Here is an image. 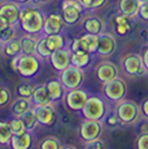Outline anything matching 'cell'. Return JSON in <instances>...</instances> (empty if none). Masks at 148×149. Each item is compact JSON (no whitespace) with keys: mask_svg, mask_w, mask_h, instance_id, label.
Returning a JSON list of instances; mask_svg holds the SVG:
<instances>
[{"mask_svg":"<svg viewBox=\"0 0 148 149\" xmlns=\"http://www.w3.org/2000/svg\"><path fill=\"white\" fill-rule=\"evenodd\" d=\"M10 102V93L5 88H0V107H5Z\"/></svg>","mask_w":148,"mask_h":149,"instance_id":"obj_37","label":"cell"},{"mask_svg":"<svg viewBox=\"0 0 148 149\" xmlns=\"http://www.w3.org/2000/svg\"><path fill=\"white\" fill-rule=\"evenodd\" d=\"M83 10L79 0H64L61 4V18L67 25H74L80 20Z\"/></svg>","mask_w":148,"mask_h":149,"instance_id":"obj_5","label":"cell"},{"mask_svg":"<svg viewBox=\"0 0 148 149\" xmlns=\"http://www.w3.org/2000/svg\"><path fill=\"white\" fill-rule=\"evenodd\" d=\"M96 74H97V78L102 83H107L118 78L119 70L117 68V65L113 64L112 61H102L96 69Z\"/></svg>","mask_w":148,"mask_h":149,"instance_id":"obj_13","label":"cell"},{"mask_svg":"<svg viewBox=\"0 0 148 149\" xmlns=\"http://www.w3.org/2000/svg\"><path fill=\"white\" fill-rule=\"evenodd\" d=\"M142 59H143V63H145V67H146V70H148V48L145 50L142 55Z\"/></svg>","mask_w":148,"mask_h":149,"instance_id":"obj_47","label":"cell"},{"mask_svg":"<svg viewBox=\"0 0 148 149\" xmlns=\"http://www.w3.org/2000/svg\"><path fill=\"white\" fill-rule=\"evenodd\" d=\"M116 31L118 33L119 35L124 36V35H127V33L131 31V29L124 26V25H121V24H116Z\"/></svg>","mask_w":148,"mask_h":149,"instance_id":"obj_42","label":"cell"},{"mask_svg":"<svg viewBox=\"0 0 148 149\" xmlns=\"http://www.w3.org/2000/svg\"><path fill=\"white\" fill-rule=\"evenodd\" d=\"M4 54L9 58H13L22 54V45H20V39H11L4 43Z\"/></svg>","mask_w":148,"mask_h":149,"instance_id":"obj_24","label":"cell"},{"mask_svg":"<svg viewBox=\"0 0 148 149\" xmlns=\"http://www.w3.org/2000/svg\"><path fill=\"white\" fill-rule=\"evenodd\" d=\"M142 0H118V10L123 15L134 18L138 14Z\"/></svg>","mask_w":148,"mask_h":149,"instance_id":"obj_17","label":"cell"},{"mask_svg":"<svg viewBox=\"0 0 148 149\" xmlns=\"http://www.w3.org/2000/svg\"><path fill=\"white\" fill-rule=\"evenodd\" d=\"M83 26L85 29L87 33L90 34H99L102 33V28H103V24L98 18L96 16H89L83 22Z\"/></svg>","mask_w":148,"mask_h":149,"instance_id":"obj_26","label":"cell"},{"mask_svg":"<svg viewBox=\"0 0 148 149\" xmlns=\"http://www.w3.org/2000/svg\"><path fill=\"white\" fill-rule=\"evenodd\" d=\"M18 4L19 3H16V1H8L0 6V15L5 16V18L9 20L11 26H14L15 24H18L19 20H20V11H22V8H20Z\"/></svg>","mask_w":148,"mask_h":149,"instance_id":"obj_16","label":"cell"},{"mask_svg":"<svg viewBox=\"0 0 148 149\" xmlns=\"http://www.w3.org/2000/svg\"><path fill=\"white\" fill-rule=\"evenodd\" d=\"M123 69L131 77H137L145 73L146 67L143 63V59L138 54H127L122 60Z\"/></svg>","mask_w":148,"mask_h":149,"instance_id":"obj_8","label":"cell"},{"mask_svg":"<svg viewBox=\"0 0 148 149\" xmlns=\"http://www.w3.org/2000/svg\"><path fill=\"white\" fill-rule=\"evenodd\" d=\"M60 81L63 86L68 90L77 89L82 85V83L84 80V73L83 69L75 67V65H69L68 68L60 72Z\"/></svg>","mask_w":148,"mask_h":149,"instance_id":"obj_3","label":"cell"},{"mask_svg":"<svg viewBox=\"0 0 148 149\" xmlns=\"http://www.w3.org/2000/svg\"><path fill=\"white\" fill-rule=\"evenodd\" d=\"M40 148H42V149H60L63 147H61L60 142L57 138H52V136H49V138L44 139L42 142V144H40Z\"/></svg>","mask_w":148,"mask_h":149,"instance_id":"obj_33","label":"cell"},{"mask_svg":"<svg viewBox=\"0 0 148 149\" xmlns=\"http://www.w3.org/2000/svg\"><path fill=\"white\" fill-rule=\"evenodd\" d=\"M85 147L87 148H103V142L102 140H99V138L98 139H94V140H90V142H85Z\"/></svg>","mask_w":148,"mask_h":149,"instance_id":"obj_40","label":"cell"},{"mask_svg":"<svg viewBox=\"0 0 148 149\" xmlns=\"http://www.w3.org/2000/svg\"><path fill=\"white\" fill-rule=\"evenodd\" d=\"M33 144V136L30 130H25L20 134H13L10 146L14 149H28Z\"/></svg>","mask_w":148,"mask_h":149,"instance_id":"obj_19","label":"cell"},{"mask_svg":"<svg viewBox=\"0 0 148 149\" xmlns=\"http://www.w3.org/2000/svg\"><path fill=\"white\" fill-rule=\"evenodd\" d=\"M36 41L31 35H25L20 38V45H22V54L34 55L36 53Z\"/></svg>","mask_w":148,"mask_h":149,"instance_id":"obj_25","label":"cell"},{"mask_svg":"<svg viewBox=\"0 0 148 149\" xmlns=\"http://www.w3.org/2000/svg\"><path fill=\"white\" fill-rule=\"evenodd\" d=\"M65 25L63 18L60 14H50L48 18H45L43 33L45 35H52V34H60L63 28Z\"/></svg>","mask_w":148,"mask_h":149,"instance_id":"obj_15","label":"cell"},{"mask_svg":"<svg viewBox=\"0 0 148 149\" xmlns=\"http://www.w3.org/2000/svg\"><path fill=\"white\" fill-rule=\"evenodd\" d=\"M90 56L89 53H85L83 50H79V52H75V53H72V58H71V64L72 65H75V67L80 68V69H84L87 68L89 63H90Z\"/></svg>","mask_w":148,"mask_h":149,"instance_id":"obj_22","label":"cell"},{"mask_svg":"<svg viewBox=\"0 0 148 149\" xmlns=\"http://www.w3.org/2000/svg\"><path fill=\"white\" fill-rule=\"evenodd\" d=\"M98 36H99V40H98L97 54L102 58H108L113 55L117 49V40L114 35L110 33H99Z\"/></svg>","mask_w":148,"mask_h":149,"instance_id":"obj_10","label":"cell"},{"mask_svg":"<svg viewBox=\"0 0 148 149\" xmlns=\"http://www.w3.org/2000/svg\"><path fill=\"white\" fill-rule=\"evenodd\" d=\"M116 114L123 124H133L139 118V107L132 100H119Z\"/></svg>","mask_w":148,"mask_h":149,"instance_id":"obj_4","label":"cell"},{"mask_svg":"<svg viewBox=\"0 0 148 149\" xmlns=\"http://www.w3.org/2000/svg\"><path fill=\"white\" fill-rule=\"evenodd\" d=\"M13 138V130L9 122H0V146L10 144Z\"/></svg>","mask_w":148,"mask_h":149,"instance_id":"obj_28","label":"cell"},{"mask_svg":"<svg viewBox=\"0 0 148 149\" xmlns=\"http://www.w3.org/2000/svg\"><path fill=\"white\" fill-rule=\"evenodd\" d=\"M45 39H47V44L49 49L53 52H57L59 49H63L65 45V41L63 35L60 34H52V35H45Z\"/></svg>","mask_w":148,"mask_h":149,"instance_id":"obj_27","label":"cell"},{"mask_svg":"<svg viewBox=\"0 0 148 149\" xmlns=\"http://www.w3.org/2000/svg\"><path fill=\"white\" fill-rule=\"evenodd\" d=\"M98 40H99V36L98 34H84L79 38L80 41V49L85 53H89V54H94L97 53V48H98Z\"/></svg>","mask_w":148,"mask_h":149,"instance_id":"obj_20","label":"cell"},{"mask_svg":"<svg viewBox=\"0 0 148 149\" xmlns=\"http://www.w3.org/2000/svg\"><path fill=\"white\" fill-rule=\"evenodd\" d=\"M10 25V23H9V20H8L5 16H3V15H0V33L4 31L5 29H8Z\"/></svg>","mask_w":148,"mask_h":149,"instance_id":"obj_41","label":"cell"},{"mask_svg":"<svg viewBox=\"0 0 148 149\" xmlns=\"http://www.w3.org/2000/svg\"><path fill=\"white\" fill-rule=\"evenodd\" d=\"M104 123L107 124L108 127H110V128H114V127H118L119 125V123H121V120H119V118H118V115L114 113V114H108L107 115L105 114V117H104Z\"/></svg>","mask_w":148,"mask_h":149,"instance_id":"obj_36","label":"cell"},{"mask_svg":"<svg viewBox=\"0 0 148 149\" xmlns=\"http://www.w3.org/2000/svg\"><path fill=\"white\" fill-rule=\"evenodd\" d=\"M31 109V103L28 98L19 97L11 105V111H13L14 117H20L22 114L27 113L28 110Z\"/></svg>","mask_w":148,"mask_h":149,"instance_id":"obj_23","label":"cell"},{"mask_svg":"<svg viewBox=\"0 0 148 149\" xmlns=\"http://www.w3.org/2000/svg\"><path fill=\"white\" fill-rule=\"evenodd\" d=\"M44 14L42 10L36 9L33 6H25L22 8L20 11V26L27 34H38V33L43 31L44 26Z\"/></svg>","mask_w":148,"mask_h":149,"instance_id":"obj_1","label":"cell"},{"mask_svg":"<svg viewBox=\"0 0 148 149\" xmlns=\"http://www.w3.org/2000/svg\"><path fill=\"white\" fill-rule=\"evenodd\" d=\"M142 1H145V3H148V0H142Z\"/></svg>","mask_w":148,"mask_h":149,"instance_id":"obj_49","label":"cell"},{"mask_svg":"<svg viewBox=\"0 0 148 149\" xmlns=\"http://www.w3.org/2000/svg\"><path fill=\"white\" fill-rule=\"evenodd\" d=\"M0 43H1V41H0Z\"/></svg>","mask_w":148,"mask_h":149,"instance_id":"obj_52","label":"cell"},{"mask_svg":"<svg viewBox=\"0 0 148 149\" xmlns=\"http://www.w3.org/2000/svg\"><path fill=\"white\" fill-rule=\"evenodd\" d=\"M138 15L142 20L148 22V3L142 1L141 6H139V10H138Z\"/></svg>","mask_w":148,"mask_h":149,"instance_id":"obj_39","label":"cell"},{"mask_svg":"<svg viewBox=\"0 0 148 149\" xmlns=\"http://www.w3.org/2000/svg\"><path fill=\"white\" fill-rule=\"evenodd\" d=\"M14 1L19 3V4H24V3H28V1H30V0H14Z\"/></svg>","mask_w":148,"mask_h":149,"instance_id":"obj_48","label":"cell"},{"mask_svg":"<svg viewBox=\"0 0 148 149\" xmlns=\"http://www.w3.org/2000/svg\"><path fill=\"white\" fill-rule=\"evenodd\" d=\"M18 61H19V55L11 58L10 65H11V68H13V70H15V72H18Z\"/></svg>","mask_w":148,"mask_h":149,"instance_id":"obj_44","label":"cell"},{"mask_svg":"<svg viewBox=\"0 0 148 149\" xmlns=\"http://www.w3.org/2000/svg\"><path fill=\"white\" fill-rule=\"evenodd\" d=\"M142 111H143V114H145V117L148 118V99H146V100L143 102V104H142Z\"/></svg>","mask_w":148,"mask_h":149,"instance_id":"obj_46","label":"cell"},{"mask_svg":"<svg viewBox=\"0 0 148 149\" xmlns=\"http://www.w3.org/2000/svg\"><path fill=\"white\" fill-rule=\"evenodd\" d=\"M135 147L138 149H148V133L141 134L138 136L137 142H135Z\"/></svg>","mask_w":148,"mask_h":149,"instance_id":"obj_38","label":"cell"},{"mask_svg":"<svg viewBox=\"0 0 148 149\" xmlns=\"http://www.w3.org/2000/svg\"><path fill=\"white\" fill-rule=\"evenodd\" d=\"M15 36V30L13 26H9L8 29H5L4 31L0 33V41L1 43H5V41H9L11 39H14Z\"/></svg>","mask_w":148,"mask_h":149,"instance_id":"obj_35","label":"cell"},{"mask_svg":"<svg viewBox=\"0 0 148 149\" xmlns=\"http://www.w3.org/2000/svg\"><path fill=\"white\" fill-rule=\"evenodd\" d=\"M89 98L88 93L82 89H72L69 90L68 94L65 95V104L73 111H82L84 108L85 103Z\"/></svg>","mask_w":148,"mask_h":149,"instance_id":"obj_9","label":"cell"},{"mask_svg":"<svg viewBox=\"0 0 148 149\" xmlns=\"http://www.w3.org/2000/svg\"><path fill=\"white\" fill-rule=\"evenodd\" d=\"M45 85H47V89H48L49 95H50L53 102H58L63 98L64 86H63V84H61L60 80H49Z\"/></svg>","mask_w":148,"mask_h":149,"instance_id":"obj_21","label":"cell"},{"mask_svg":"<svg viewBox=\"0 0 148 149\" xmlns=\"http://www.w3.org/2000/svg\"><path fill=\"white\" fill-rule=\"evenodd\" d=\"M9 124H10L11 130H13V134H20V133H23V132L27 130L25 124H24V122L22 120L20 117H14L9 122Z\"/></svg>","mask_w":148,"mask_h":149,"instance_id":"obj_31","label":"cell"},{"mask_svg":"<svg viewBox=\"0 0 148 149\" xmlns=\"http://www.w3.org/2000/svg\"><path fill=\"white\" fill-rule=\"evenodd\" d=\"M84 119L93 120H103L107 114V105L104 100L99 97H89L84 108L82 109Z\"/></svg>","mask_w":148,"mask_h":149,"instance_id":"obj_2","label":"cell"},{"mask_svg":"<svg viewBox=\"0 0 148 149\" xmlns=\"http://www.w3.org/2000/svg\"><path fill=\"white\" fill-rule=\"evenodd\" d=\"M71 50H72V53H75V52H79V50H82V49H80V41H79V38L74 39V40L72 41Z\"/></svg>","mask_w":148,"mask_h":149,"instance_id":"obj_43","label":"cell"},{"mask_svg":"<svg viewBox=\"0 0 148 149\" xmlns=\"http://www.w3.org/2000/svg\"><path fill=\"white\" fill-rule=\"evenodd\" d=\"M38 1H47V0H38Z\"/></svg>","mask_w":148,"mask_h":149,"instance_id":"obj_50","label":"cell"},{"mask_svg":"<svg viewBox=\"0 0 148 149\" xmlns=\"http://www.w3.org/2000/svg\"><path fill=\"white\" fill-rule=\"evenodd\" d=\"M40 69L39 59L35 55L20 54L18 61V73L24 78L34 77Z\"/></svg>","mask_w":148,"mask_h":149,"instance_id":"obj_6","label":"cell"},{"mask_svg":"<svg viewBox=\"0 0 148 149\" xmlns=\"http://www.w3.org/2000/svg\"><path fill=\"white\" fill-rule=\"evenodd\" d=\"M103 93L109 100L119 102L127 94V84L121 78H116V79H113L110 81L104 83Z\"/></svg>","mask_w":148,"mask_h":149,"instance_id":"obj_7","label":"cell"},{"mask_svg":"<svg viewBox=\"0 0 148 149\" xmlns=\"http://www.w3.org/2000/svg\"><path fill=\"white\" fill-rule=\"evenodd\" d=\"M20 118H22V120L24 122V124H25V128H27V130H34L36 125L39 124L38 122V119H36V115L34 113V110L30 109V110H28L27 113H24L20 115Z\"/></svg>","mask_w":148,"mask_h":149,"instance_id":"obj_29","label":"cell"},{"mask_svg":"<svg viewBox=\"0 0 148 149\" xmlns=\"http://www.w3.org/2000/svg\"><path fill=\"white\" fill-rule=\"evenodd\" d=\"M138 130H139V133L141 134H145V133H148V123H143L139 125L138 128Z\"/></svg>","mask_w":148,"mask_h":149,"instance_id":"obj_45","label":"cell"},{"mask_svg":"<svg viewBox=\"0 0 148 149\" xmlns=\"http://www.w3.org/2000/svg\"><path fill=\"white\" fill-rule=\"evenodd\" d=\"M16 92H18V95H19V97L30 99V98H31V95H33V92H34V88H33L31 85L23 84V85H19V86H18Z\"/></svg>","mask_w":148,"mask_h":149,"instance_id":"obj_34","label":"cell"},{"mask_svg":"<svg viewBox=\"0 0 148 149\" xmlns=\"http://www.w3.org/2000/svg\"><path fill=\"white\" fill-rule=\"evenodd\" d=\"M52 98L49 95V92L45 84H40L34 88V92L31 95V103L34 105H47L52 104Z\"/></svg>","mask_w":148,"mask_h":149,"instance_id":"obj_18","label":"cell"},{"mask_svg":"<svg viewBox=\"0 0 148 149\" xmlns=\"http://www.w3.org/2000/svg\"><path fill=\"white\" fill-rule=\"evenodd\" d=\"M71 58H72L71 50L63 48L57 52H53L49 59H50L53 68L58 70V72H61V70H64L65 68H68L71 65Z\"/></svg>","mask_w":148,"mask_h":149,"instance_id":"obj_14","label":"cell"},{"mask_svg":"<svg viewBox=\"0 0 148 149\" xmlns=\"http://www.w3.org/2000/svg\"><path fill=\"white\" fill-rule=\"evenodd\" d=\"M35 54H38V56L42 58V59H48V58H50L52 50L48 47L45 36L38 39V41H36V53H35Z\"/></svg>","mask_w":148,"mask_h":149,"instance_id":"obj_30","label":"cell"},{"mask_svg":"<svg viewBox=\"0 0 148 149\" xmlns=\"http://www.w3.org/2000/svg\"><path fill=\"white\" fill-rule=\"evenodd\" d=\"M0 88H1V85H0Z\"/></svg>","mask_w":148,"mask_h":149,"instance_id":"obj_51","label":"cell"},{"mask_svg":"<svg viewBox=\"0 0 148 149\" xmlns=\"http://www.w3.org/2000/svg\"><path fill=\"white\" fill-rule=\"evenodd\" d=\"M33 110H34V113L36 115V119H38L39 124H42L44 127H50L57 120V113L52 104L34 105Z\"/></svg>","mask_w":148,"mask_h":149,"instance_id":"obj_12","label":"cell"},{"mask_svg":"<svg viewBox=\"0 0 148 149\" xmlns=\"http://www.w3.org/2000/svg\"><path fill=\"white\" fill-rule=\"evenodd\" d=\"M80 138L84 142L98 139L102 134V123L101 120H93V119H84L80 125L79 130Z\"/></svg>","mask_w":148,"mask_h":149,"instance_id":"obj_11","label":"cell"},{"mask_svg":"<svg viewBox=\"0 0 148 149\" xmlns=\"http://www.w3.org/2000/svg\"><path fill=\"white\" fill-rule=\"evenodd\" d=\"M79 1L85 10H94L103 6L107 0H79Z\"/></svg>","mask_w":148,"mask_h":149,"instance_id":"obj_32","label":"cell"}]
</instances>
